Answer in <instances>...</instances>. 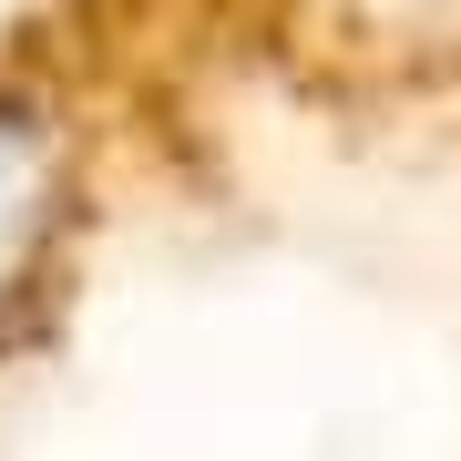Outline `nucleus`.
<instances>
[{
  "instance_id": "f257e3e1",
  "label": "nucleus",
  "mask_w": 461,
  "mask_h": 461,
  "mask_svg": "<svg viewBox=\"0 0 461 461\" xmlns=\"http://www.w3.org/2000/svg\"><path fill=\"white\" fill-rule=\"evenodd\" d=\"M62 133H51V113L32 93H0V308L21 297V277L41 267L51 226H62Z\"/></svg>"
}]
</instances>
